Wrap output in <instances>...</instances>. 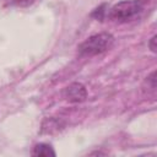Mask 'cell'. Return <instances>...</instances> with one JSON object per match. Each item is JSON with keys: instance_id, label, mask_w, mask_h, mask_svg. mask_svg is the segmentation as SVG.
<instances>
[{"instance_id": "1", "label": "cell", "mask_w": 157, "mask_h": 157, "mask_svg": "<svg viewBox=\"0 0 157 157\" xmlns=\"http://www.w3.org/2000/svg\"><path fill=\"white\" fill-rule=\"evenodd\" d=\"M142 12V4L140 0H123L115 5H113L107 15L112 21L119 23H126L136 17Z\"/></svg>"}, {"instance_id": "2", "label": "cell", "mask_w": 157, "mask_h": 157, "mask_svg": "<svg viewBox=\"0 0 157 157\" xmlns=\"http://www.w3.org/2000/svg\"><path fill=\"white\" fill-rule=\"evenodd\" d=\"M114 44V37L110 33L103 32L88 37L78 45V54L81 56H93L102 54L112 48Z\"/></svg>"}, {"instance_id": "3", "label": "cell", "mask_w": 157, "mask_h": 157, "mask_svg": "<svg viewBox=\"0 0 157 157\" xmlns=\"http://www.w3.org/2000/svg\"><path fill=\"white\" fill-rule=\"evenodd\" d=\"M63 96L64 98L70 102V103H80V102H83L87 97V91H86V87L80 83V82H74L71 85H69L64 92H63Z\"/></svg>"}, {"instance_id": "4", "label": "cell", "mask_w": 157, "mask_h": 157, "mask_svg": "<svg viewBox=\"0 0 157 157\" xmlns=\"http://www.w3.org/2000/svg\"><path fill=\"white\" fill-rule=\"evenodd\" d=\"M32 155L37 156V157H49V156H55V151L53 150L52 145L40 142V144H37L33 147Z\"/></svg>"}, {"instance_id": "5", "label": "cell", "mask_w": 157, "mask_h": 157, "mask_svg": "<svg viewBox=\"0 0 157 157\" xmlns=\"http://www.w3.org/2000/svg\"><path fill=\"white\" fill-rule=\"evenodd\" d=\"M36 1H38V0H10L9 5L16 6V7H27V6L33 5Z\"/></svg>"}, {"instance_id": "6", "label": "cell", "mask_w": 157, "mask_h": 157, "mask_svg": "<svg viewBox=\"0 0 157 157\" xmlns=\"http://www.w3.org/2000/svg\"><path fill=\"white\" fill-rule=\"evenodd\" d=\"M103 7H104V5H102V6H99L98 9H96V11L92 13V16H93V17H96V18H98V20H103L104 15L107 13V11H105V10H103Z\"/></svg>"}, {"instance_id": "7", "label": "cell", "mask_w": 157, "mask_h": 157, "mask_svg": "<svg viewBox=\"0 0 157 157\" xmlns=\"http://www.w3.org/2000/svg\"><path fill=\"white\" fill-rule=\"evenodd\" d=\"M155 43H156V36H153V37L151 38L150 43H148V47H150V49H151L153 53L156 52V44H155Z\"/></svg>"}]
</instances>
